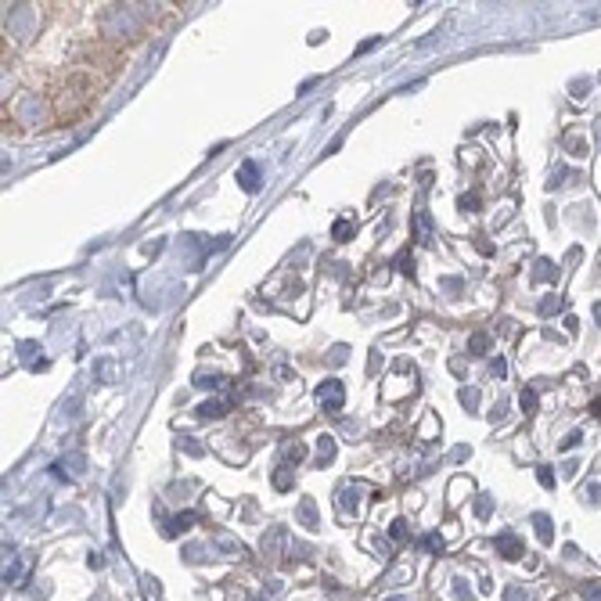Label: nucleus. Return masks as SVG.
I'll return each instance as SVG.
<instances>
[{
	"label": "nucleus",
	"instance_id": "6",
	"mask_svg": "<svg viewBox=\"0 0 601 601\" xmlns=\"http://www.w3.org/2000/svg\"><path fill=\"white\" fill-rule=\"evenodd\" d=\"M522 407H526V414L537 411V393L533 389H522Z\"/></svg>",
	"mask_w": 601,
	"mask_h": 601
},
{
	"label": "nucleus",
	"instance_id": "7",
	"mask_svg": "<svg viewBox=\"0 0 601 601\" xmlns=\"http://www.w3.org/2000/svg\"><path fill=\"white\" fill-rule=\"evenodd\" d=\"M533 278H537V281H548V278H551V263H548V260H540V263H537V274H533Z\"/></svg>",
	"mask_w": 601,
	"mask_h": 601
},
{
	"label": "nucleus",
	"instance_id": "14",
	"mask_svg": "<svg viewBox=\"0 0 601 601\" xmlns=\"http://www.w3.org/2000/svg\"><path fill=\"white\" fill-rule=\"evenodd\" d=\"M342 360H346V350H342V346H335V350H332V364H342Z\"/></svg>",
	"mask_w": 601,
	"mask_h": 601
},
{
	"label": "nucleus",
	"instance_id": "1",
	"mask_svg": "<svg viewBox=\"0 0 601 601\" xmlns=\"http://www.w3.org/2000/svg\"><path fill=\"white\" fill-rule=\"evenodd\" d=\"M317 400H321L324 411H342V382L328 378L321 389H317Z\"/></svg>",
	"mask_w": 601,
	"mask_h": 601
},
{
	"label": "nucleus",
	"instance_id": "5",
	"mask_svg": "<svg viewBox=\"0 0 601 601\" xmlns=\"http://www.w3.org/2000/svg\"><path fill=\"white\" fill-rule=\"evenodd\" d=\"M353 231H357V227H353L350 220H339V224H335V238H339V242H346Z\"/></svg>",
	"mask_w": 601,
	"mask_h": 601
},
{
	"label": "nucleus",
	"instance_id": "15",
	"mask_svg": "<svg viewBox=\"0 0 601 601\" xmlns=\"http://www.w3.org/2000/svg\"><path fill=\"white\" fill-rule=\"evenodd\" d=\"M404 522H393V540H404Z\"/></svg>",
	"mask_w": 601,
	"mask_h": 601
},
{
	"label": "nucleus",
	"instance_id": "10",
	"mask_svg": "<svg viewBox=\"0 0 601 601\" xmlns=\"http://www.w3.org/2000/svg\"><path fill=\"white\" fill-rule=\"evenodd\" d=\"M288 483H292L288 472H278V476H274V486H278V490H288Z\"/></svg>",
	"mask_w": 601,
	"mask_h": 601
},
{
	"label": "nucleus",
	"instance_id": "3",
	"mask_svg": "<svg viewBox=\"0 0 601 601\" xmlns=\"http://www.w3.org/2000/svg\"><path fill=\"white\" fill-rule=\"evenodd\" d=\"M317 454H321V461H332V458H335L332 436H321V440H317Z\"/></svg>",
	"mask_w": 601,
	"mask_h": 601
},
{
	"label": "nucleus",
	"instance_id": "2",
	"mask_svg": "<svg viewBox=\"0 0 601 601\" xmlns=\"http://www.w3.org/2000/svg\"><path fill=\"white\" fill-rule=\"evenodd\" d=\"M497 548L504 551V558H519L522 555L519 540H515V537H501V540H497Z\"/></svg>",
	"mask_w": 601,
	"mask_h": 601
},
{
	"label": "nucleus",
	"instance_id": "13",
	"mask_svg": "<svg viewBox=\"0 0 601 601\" xmlns=\"http://www.w3.org/2000/svg\"><path fill=\"white\" fill-rule=\"evenodd\" d=\"M537 476H540V483H544V486H555V476H551V472H548V468H540V472H537Z\"/></svg>",
	"mask_w": 601,
	"mask_h": 601
},
{
	"label": "nucleus",
	"instance_id": "12",
	"mask_svg": "<svg viewBox=\"0 0 601 601\" xmlns=\"http://www.w3.org/2000/svg\"><path fill=\"white\" fill-rule=\"evenodd\" d=\"M476 400H479V396H476V393H472V389H465V393H461V404H468V407H476Z\"/></svg>",
	"mask_w": 601,
	"mask_h": 601
},
{
	"label": "nucleus",
	"instance_id": "9",
	"mask_svg": "<svg viewBox=\"0 0 601 601\" xmlns=\"http://www.w3.org/2000/svg\"><path fill=\"white\" fill-rule=\"evenodd\" d=\"M303 519L314 526V501H303Z\"/></svg>",
	"mask_w": 601,
	"mask_h": 601
},
{
	"label": "nucleus",
	"instance_id": "11",
	"mask_svg": "<svg viewBox=\"0 0 601 601\" xmlns=\"http://www.w3.org/2000/svg\"><path fill=\"white\" fill-rule=\"evenodd\" d=\"M486 350V335H472V353Z\"/></svg>",
	"mask_w": 601,
	"mask_h": 601
},
{
	"label": "nucleus",
	"instance_id": "4",
	"mask_svg": "<svg viewBox=\"0 0 601 601\" xmlns=\"http://www.w3.org/2000/svg\"><path fill=\"white\" fill-rule=\"evenodd\" d=\"M242 184H245V188H249V191L260 188V180H256V166H252V162L242 170Z\"/></svg>",
	"mask_w": 601,
	"mask_h": 601
},
{
	"label": "nucleus",
	"instance_id": "8",
	"mask_svg": "<svg viewBox=\"0 0 601 601\" xmlns=\"http://www.w3.org/2000/svg\"><path fill=\"white\" fill-rule=\"evenodd\" d=\"M537 526H540V537L551 540V526H548V519H544V515H537Z\"/></svg>",
	"mask_w": 601,
	"mask_h": 601
}]
</instances>
